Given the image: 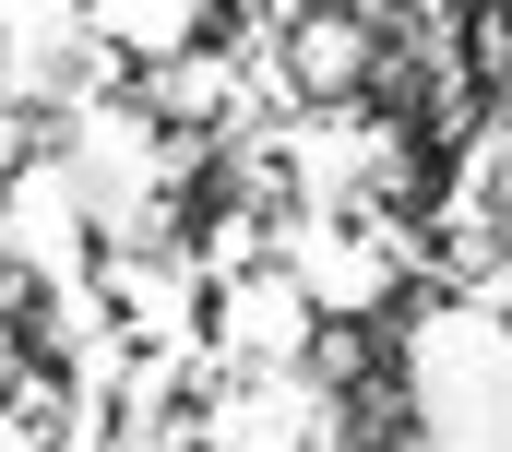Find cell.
<instances>
[{
  "instance_id": "1",
  "label": "cell",
  "mask_w": 512,
  "mask_h": 452,
  "mask_svg": "<svg viewBox=\"0 0 512 452\" xmlns=\"http://www.w3.org/2000/svg\"><path fill=\"white\" fill-rule=\"evenodd\" d=\"M393 48V12H298L286 24V72L310 84V96H346V84H370V60Z\"/></svg>"
}]
</instances>
